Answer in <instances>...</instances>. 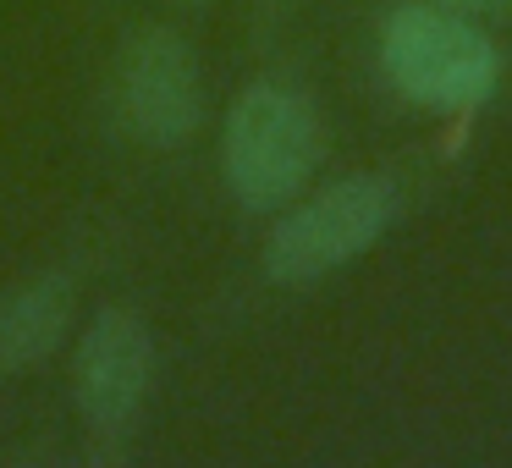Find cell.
I'll return each mask as SVG.
<instances>
[{"label": "cell", "instance_id": "obj_1", "mask_svg": "<svg viewBox=\"0 0 512 468\" xmlns=\"http://www.w3.org/2000/svg\"><path fill=\"white\" fill-rule=\"evenodd\" d=\"M325 160L320 105L281 78H259L221 116V177L248 215H276Z\"/></svg>", "mask_w": 512, "mask_h": 468}, {"label": "cell", "instance_id": "obj_2", "mask_svg": "<svg viewBox=\"0 0 512 468\" xmlns=\"http://www.w3.org/2000/svg\"><path fill=\"white\" fill-rule=\"evenodd\" d=\"M397 215L402 193L380 171H353V177H336L325 188H303L292 204L276 210L259 265L281 287H309V281L364 259L397 226Z\"/></svg>", "mask_w": 512, "mask_h": 468}, {"label": "cell", "instance_id": "obj_3", "mask_svg": "<svg viewBox=\"0 0 512 468\" xmlns=\"http://www.w3.org/2000/svg\"><path fill=\"white\" fill-rule=\"evenodd\" d=\"M380 67L402 100L424 111H474L496 94L501 56L463 12L408 0L380 23Z\"/></svg>", "mask_w": 512, "mask_h": 468}, {"label": "cell", "instance_id": "obj_4", "mask_svg": "<svg viewBox=\"0 0 512 468\" xmlns=\"http://www.w3.org/2000/svg\"><path fill=\"white\" fill-rule=\"evenodd\" d=\"M116 116L149 149H182L210 116L204 61L177 28L149 23L116 56Z\"/></svg>", "mask_w": 512, "mask_h": 468}, {"label": "cell", "instance_id": "obj_5", "mask_svg": "<svg viewBox=\"0 0 512 468\" xmlns=\"http://www.w3.org/2000/svg\"><path fill=\"white\" fill-rule=\"evenodd\" d=\"M155 331L138 309L105 303L89 314L72 353V408L94 435H127L149 408L155 391Z\"/></svg>", "mask_w": 512, "mask_h": 468}, {"label": "cell", "instance_id": "obj_6", "mask_svg": "<svg viewBox=\"0 0 512 468\" xmlns=\"http://www.w3.org/2000/svg\"><path fill=\"white\" fill-rule=\"evenodd\" d=\"M78 325V281L67 270H39L0 292V375L45 364Z\"/></svg>", "mask_w": 512, "mask_h": 468}, {"label": "cell", "instance_id": "obj_7", "mask_svg": "<svg viewBox=\"0 0 512 468\" xmlns=\"http://www.w3.org/2000/svg\"><path fill=\"white\" fill-rule=\"evenodd\" d=\"M435 6H452V12H490L501 0H435Z\"/></svg>", "mask_w": 512, "mask_h": 468}, {"label": "cell", "instance_id": "obj_8", "mask_svg": "<svg viewBox=\"0 0 512 468\" xmlns=\"http://www.w3.org/2000/svg\"><path fill=\"white\" fill-rule=\"evenodd\" d=\"M188 6H210V0H188Z\"/></svg>", "mask_w": 512, "mask_h": 468}]
</instances>
